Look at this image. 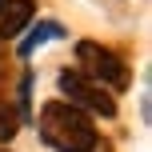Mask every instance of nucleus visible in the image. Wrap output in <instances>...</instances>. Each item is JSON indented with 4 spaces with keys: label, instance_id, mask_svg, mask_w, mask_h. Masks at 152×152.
Wrapping results in <instances>:
<instances>
[{
    "label": "nucleus",
    "instance_id": "f03ea898",
    "mask_svg": "<svg viewBox=\"0 0 152 152\" xmlns=\"http://www.w3.org/2000/svg\"><path fill=\"white\" fill-rule=\"evenodd\" d=\"M76 60L84 64V76L88 80H96L100 88H112V92H124L128 88V64L120 60V56L112 52V48H104V44H96V40H80L76 44Z\"/></svg>",
    "mask_w": 152,
    "mask_h": 152
},
{
    "label": "nucleus",
    "instance_id": "1a4fd4ad",
    "mask_svg": "<svg viewBox=\"0 0 152 152\" xmlns=\"http://www.w3.org/2000/svg\"><path fill=\"white\" fill-rule=\"evenodd\" d=\"M0 152H4V148H0Z\"/></svg>",
    "mask_w": 152,
    "mask_h": 152
},
{
    "label": "nucleus",
    "instance_id": "f257e3e1",
    "mask_svg": "<svg viewBox=\"0 0 152 152\" xmlns=\"http://www.w3.org/2000/svg\"><path fill=\"white\" fill-rule=\"evenodd\" d=\"M44 144H52L56 152H92L100 144L92 120L80 112V108L64 104V100H52V104L40 108V120H36Z\"/></svg>",
    "mask_w": 152,
    "mask_h": 152
},
{
    "label": "nucleus",
    "instance_id": "6e6552de",
    "mask_svg": "<svg viewBox=\"0 0 152 152\" xmlns=\"http://www.w3.org/2000/svg\"><path fill=\"white\" fill-rule=\"evenodd\" d=\"M0 8H4V0H0Z\"/></svg>",
    "mask_w": 152,
    "mask_h": 152
},
{
    "label": "nucleus",
    "instance_id": "20e7f679",
    "mask_svg": "<svg viewBox=\"0 0 152 152\" xmlns=\"http://www.w3.org/2000/svg\"><path fill=\"white\" fill-rule=\"evenodd\" d=\"M32 16H36L32 0H4V8H0V40H16L28 28Z\"/></svg>",
    "mask_w": 152,
    "mask_h": 152
},
{
    "label": "nucleus",
    "instance_id": "7ed1b4c3",
    "mask_svg": "<svg viewBox=\"0 0 152 152\" xmlns=\"http://www.w3.org/2000/svg\"><path fill=\"white\" fill-rule=\"evenodd\" d=\"M56 84H60V92L68 96L64 104L80 108L84 116H88V112H96V116H116V100L108 96V92L100 88L96 80H88V76H84L80 68H64Z\"/></svg>",
    "mask_w": 152,
    "mask_h": 152
},
{
    "label": "nucleus",
    "instance_id": "0eeeda50",
    "mask_svg": "<svg viewBox=\"0 0 152 152\" xmlns=\"http://www.w3.org/2000/svg\"><path fill=\"white\" fill-rule=\"evenodd\" d=\"M28 92H32V72H24V76H20V92H16V96H20V116H16V120H32V108H28Z\"/></svg>",
    "mask_w": 152,
    "mask_h": 152
},
{
    "label": "nucleus",
    "instance_id": "423d86ee",
    "mask_svg": "<svg viewBox=\"0 0 152 152\" xmlns=\"http://www.w3.org/2000/svg\"><path fill=\"white\" fill-rule=\"evenodd\" d=\"M16 128H20V120H16V112H12V108H4V104H0V140L8 144V140L16 136Z\"/></svg>",
    "mask_w": 152,
    "mask_h": 152
},
{
    "label": "nucleus",
    "instance_id": "39448f33",
    "mask_svg": "<svg viewBox=\"0 0 152 152\" xmlns=\"http://www.w3.org/2000/svg\"><path fill=\"white\" fill-rule=\"evenodd\" d=\"M60 36H64V28H60V24H56V20H44V24H36V28L28 32V36H20V44H16V52H20L24 60H28V56L36 52L40 44H48V40H60Z\"/></svg>",
    "mask_w": 152,
    "mask_h": 152
}]
</instances>
